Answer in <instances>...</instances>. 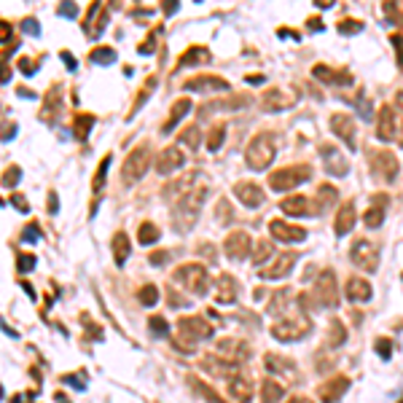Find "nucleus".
<instances>
[{
  "label": "nucleus",
  "instance_id": "obj_22",
  "mask_svg": "<svg viewBox=\"0 0 403 403\" xmlns=\"http://www.w3.org/2000/svg\"><path fill=\"white\" fill-rule=\"evenodd\" d=\"M280 210L288 215H301L306 213V199L304 196H296V199H282L280 202Z\"/></svg>",
  "mask_w": 403,
  "mask_h": 403
},
{
  "label": "nucleus",
  "instance_id": "obj_11",
  "mask_svg": "<svg viewBox=\"0 0 403 403\" xmlns=\"http://www.w3.org/2000/svg\"><path fill=\"white\" fill-rule=\"evenodd\" d=\"M269 229H271V234H274V239H280V242H301L306 236L304 229L290 226V223H285V220H274Z\"/></svg>",
  "mask_w": 403,
  "mask_h": 403
},
{
  "label": "nucleus",
  "instance_id": "obj_4",
  "mask_svg": "<svg viewBox=\"0 0 403 403\" xmlns=\"http://www.w3.org/2000/svg\"><path fill=\"white\" fill-rule=\"evenodd\" d=\"M309 172L312 169L306 167H301V164H296V167H285V169H280V172H274L269 178V183H271V188L274 191H288V188H296L299 183H304V180H309Z\"/></svg>",
  "mask_w": 403,
  "mask_h": 403
},
{
  "label": "nucleus",
  "instance_id": "obj_18",
  "mask_svg": "<svg viewBox=\"0 0 403 403\" xmlns=\"http://www.w3.org/2000/svg\"><path fill=\"white\" fill-rule=\"evenodd\" d=\"M347 296H350V301H366L371 296V285L363 280H350V285H347Z\"/></svg>",
  "mask_w": 403,
  "mask_h": 403
},
{
  "label": "nucleus",
  "instance_id": "obj_21",
  "mask_svg": "<svg viewBox=\"0 0 403 403\" xmlns=\"http://www.w3.org/2000/svg\"><path fill=\"white\" fill-rule=\"evenodd\" d=\"M188 89H196V92H210V89H226V81H220V78H194V81H188L185 84Z\"/></svg>",
  "mask_w": 403,
  "mask_h": 403
},
{
  "label": "nucleus",
  "instance_id": "obj_8",
  "mask_svg": "<svg viewBox=\"0 0 403 403\" xmlns=\"http://www.w3.org/2000/svg\"><path fill=\"white\" fill-rule=\"evenodd\" d=\"M296 258H299L296 253H282L280 258H271L274 264L264 266V269H261V277H264V280H277V277H285L290 269H293Z\"/></svg>",
  "mask_w": 403,
  "mask_h": 403
},
{
  "label": "nucleus",
  "instance_id": "obj_38",
  "mask_svg": "<svg viewBox=\"0 0 403 403\" xmlns=\"http://www.w3.org/2000/svg\"><path fill=\"white\" fill-rule=\"evenodd\" d=\"M293 403H306V401H293Z\"/></svg>",
  "mask_w": 403,
  "mask_h": 403
},
{
  "label": "nucleus",
  "instance_id": "obj_34",
  "mask_svg": "<svg viewBox=\"0 0 403 403\" xmlns=\"http://www.w3.org/2000/svg\"><path fill=\"white\" fill-rule=\"evenodd\" d=\"M108 164H110V156H108V159H102V161H100L97 178H94V188H100V185H102V175H105V169H108Z\"/></svg>",
  "mask_w": 403,
  "mask_h": 403
},
{
  "label": "nucleus",
  "instance_id": "obj_19",
  "mask_svg": "<svg viewBox=\"0 0 403 403\" xmlns=\"http://www.w3.org/2000/svg\"><path fill=\"white\" fill-rule=\"evenodd\" d=\"M352 223H355V207H352V204H344V207L339 210V220H336V234H347V231L352 229Z\"/></svg>",
  "mask_w": 403,
  "mask_h": 403
},
{
  "label": "nucleus",
  "instance_id": "obj_14",
  "mask_svg": "<svg viewBox=\"0 0 403 403\" xmlns=\"http://www.w3.org/2000/svg\"><path fill=\"white\" fill-rule=\"evenodd\" d=\"M331 127H334V132L339 134V137L347 140V145H355V127H352V118L350 116H334V121H331Z\"/></svg>",
  "mask_w": 403,
  "mask_h": 403
},
{
  "label": "nucleus",
  "instance_id": "obj_7",
  "mask_svg": "<svg viewBox=\"0 0 403 403\" xmlns=\"http://www.w3.org/2000/svg\"><path fill=\"white\" fill-rule=\"evenodd\" d=\"M352 261L357 266H369V269H376V261H379V248L369 239H357L352 245Z\"/></svg>",
  "mask_w": 403,
  "mask_h": 403
},
{
  "label": "nucleus",
  "instance_id": "obj_27",
  "mask_svg": "<svg viewBox=\"0 0 403 403\" xmlns=\"http://www.w3.org/2000/svg\"><path fill=\"white\" fill-rule=\"evenodd\" d=\"M261 395H264V403H274V401H280L282 398V387L274 385V382H266Z\"/></svg>",
  "mask_w": 403,
  "mask_h": 403
},
{
  "label": "nucleus",
  "instance_id": "obj_6",
  "mask_svg": "<svg viewBox=\"0 0 403 403\" xmlns=\"http://www.w3.org/2000/svg\"><path fill=\"white\" fill-rule=\"evenodd\" d=\"M371 172L376 175V178L382 180H392L398 172V161L392 153H387V151H371Z\"/></svg>",
  "mask_w": 403,
  "mask_h": 403
},
{
  "label": "nucleus",
  "instance_id": "obj_17",
  "mask_svg": "<svg viewBox=\"0 0 403 403\" xmlns=\"http://www.w3.org/2000/svg\"><path fill=\"white\" fill-rule=\"evenodd\" d=\"M110 248H113V258H116V264H124V261L129 258V239H127V234H116L113 236V242H110Z\"/></svg>",
  "mask_w": 403,
  "mask_h": 403
},
{
  "label": "nucleus",
  "instance_id": "obj_10",
  "mask_svg": "<svg viewBox=\"0 0 403 403\" xmlns=\"http://www.w3.org/2000/svg\"><path fill=\"white\" fill-rule=\"evenodd\" d=\"M250 253V236L248 234H231L229 239H226V255H229L231 261H242L245 255Z\"/></svg>",
  "mask_w": 403,
  "mask_h": 403
},
{
  "label": "nucleus",
  "instance_id": "obj_16",
  "mask_svg": "<svg viewBox=\"0 0 403 403\" xmlns=\"http://www.w3.org/2000/svg\"><path fill=\"white\" fill-rule=\"evenodd\" d=\"M317 293H320V299H322V304H325V306H334L336 304V282H334V274H331V271L320 280Z\"/></svg>",
  "mask_w": 403,
  "mask_h": 403
},
{
  "label": "nucleus",
  "instance_id": "obj_30",
  "mask_svg": "<svg viewBox=\"0 0 403 403\" xmlns=\"http://www.w3.org/2000/svg\"><path fill=\"white\" fill-rule=\"evenodd\" d=\"M180 143H183V145H191V148H196V145H199V132H196L194 127L185 129V132L180 134Z\"/></svg>",
  "mask_w": 403,
  "mask_h": 403
},
{
  "label": "nucleus",
  "instance_id": "obj_9",
  "mask_svg": "<svg viewBox=\"0 0 403 403\" xmlns=\"http://www.w3.org/2000/svg\"><path fill=\"white\" fill-rule=\"evenodd\" d=\"M183 161H185V156L180 153L178 148H167V151H161V153H159V161H156V172H159V175H172L175 169L183 167Z\"/></svg>",
  "mask_w": 403,
  "mask_h": 403
},
{
  "label": "nucleus",
  "instance_id": "obj_32",
  "mask_svg": "<svg viewBox=\"0 0 403 403\" xmlns=\"http://www.w3.org/2000/svg\"><path fill=\"white\" fill-rule=\"evenodd\" d=\"M92 59H94V62H105V65H108V62H113V59H116V54L110 51V49H102V51H94Z\"/></svg>",
  "mask_w": 403,
  "mask_h": 403
},
{
  "label": "nucleus",
  "instance_id": "obj_5",
  "mask_svg": "<svg viewBox=\"0 0 403 403\" xmlns=\"http://www.w3.org/2000/svg\"><path fill=\"white\" fill-rule=\"evenodd\" d=\"M151 167V148L148 145H140L129 153V159L124 161V180L132 183V180H140L145 175V169Z\"/></svg>",
  "mask_w": 403,
  "mask_h": 403
},
{
  "label": "nucleus",
  "instance_id": "obj_13",
  "mask_svg": "<svg viewBox=\"0 0 403 403\" xmlns=\"http://www.w3.org/2000/svg\"><path fill=\"white\" fill-rule=\"evenodd\" d=\"M236 293H239V288H236V282L231 277H220L215 282V301L218 304H231L236 299Z\"/></svg>",
  "mask_w": 403,
  "mask_h": 403
},
{
  "label": "nucleus",
  "instance_id": "obj_33",
  "mask_svg": "<svg viewBox=\"0 0 403 403\" xmlns=\"http://www.w3.org/2000/svg\"><path fill=\"white\" fill-rule=\"evenodd\" d=\"M269 255H271V245H269V242H261L258 250H255V261H258V264H264V258H269Z\"/></svg>",
  "mask_w": 403,
  "mask_h": 403
},
{
  "label": "nucleus",
  "instance_id": "obj_26",
  "mask_svg": "<svg viewBox=\"0 0 403 403\" xmlns=\"http://www.w3.org/2000/svg\"><path fill=\"white\" fill-rule=\"evenodd\" d=\"M137 299H140V304H143V306H153L156 299H159V290H156L153 285H145V288H140Z\"/></svg>",
  "mask_w": 403,
  "mask_h": 403
},
{
  "label": "nucleus",
  "instance_id": "obj_23",
  "mask_svg": "<svg viewBox=\"0 0 403 403\" xmlns=\"http://www.w3.org/2000/svg\"><path fill=\"white\" fill-rule=\"evenodd\" d=\"M188 108H191V102H188V100H180V102H175V108H172L175 113L169 116V121H167V124H164V134H169V129H172L175 124H178V121L183 118L185 113H188Z\"/></svg>",
  "mask_w": 403,
  "mask_h": 403
},
{
  "label": "nucleus",
  "instance_id": "obj_35",
  "mask_svg": "<svg viewBox=\"0 0 403 403\" xmlns=\"http://www.w3.org/2000/svg\"><path fill=\"white\" fill-rule=\"evenodd\" d=\"M65 385H73L75 387V390H86V382H84V379H78V376H65Z\"/></svg>",
  "mask_w": 403,
  "mask_h": 403
},
{
  "label": "nucleus",
  "instance_id": "obj_2",
  "mask_svg": "<svg viewBox=\"0 0 403 403\" xmlns=\"http://www.w3.org/2000/svg\"><path fill=\"white\" fill-rule=\"evenodd\" d=\"M204 199H207V188H199V191L185 194L183 199L178 202V207H175V229H178V231L188 229V226L196 220V215H199Z\"/></svg>",
  "mask_w": 403,
  "mask_h": 403
},
{
  "label": "nucleus",
  "instance_id": "obj_12",
  "mask_svg": "<svg viewBox=\"0 0 403 403\" xmlns=\"http://www.w3.org/2000/svg\"><path fill=\"white\" fill-rule=\"evenodd\" d=\"M234 194L239 196V202L248 204V207H258L261 202H264V194H261V188L255 183H236Z\"/></svg>",
  "mask_w": 403,
  "mask_h": 403
},
{
  "label": "nucleus",
  "instance_id": "obj_28",
  "mask_svg": "<svg viewBox=\"0 0 403 403\" xmlns=\"http://www.w3.org/2000/svg\"><path fill=\"white\" fill-rule=\"evenodd\" d=\"M382 215H385V210H382V204H376V207H371L369 213H366V226H371V229H376V226L382 223Z\"/></svg>",
  "mask_w": 403,
  "mask_h": 403
},
{
  "label": "nucleus",
  "instance_id": "obj_29",
  "mask_svg": "<svg viewBox=\"0 0 403 403\" xmlns=\"http://www.w3.org/2000/svg\"><path fill=\"white\" fill-rule=\"evenodd\" d=\"M148 325H151V331H153L156 336H164V334H167V320H164V317H151Z\"/></svg>",
  "mask_w": 403,
  "mask_h": 403
},
{
  "label": "nucleus",
  "instance_id": "obj_15",
  "mask_svg": "<svg viewBox=\"0 0 403 403\" xmlns=\"http://www.w3.org/2000/svg\"><path fill=\"white\" fill-rule=\"evenodd\" d=\"M304 322H280V325H274V331H271V334L277 336V339L280 341H293V339H299L301 334H304Z\"/></svg>",
  "mask_w": 403,
  "mask_h": 403
},
{
  "label": "nucleus",
  "instance_id": "obj_24",
  "mask_svg": "<svg viewBox=\"0 0 403 403\" xmlns=\"http://www.w3.org/2000/svg\"><path fill=\"white\" fill-rule=\"evenodd\" d=\"M325 167H328V172H334V175L347 172V164H339V153H336L334 148H325Z\"/></svg>",
  "mask_w": 403,
  "mask_h": 403
},
{
  "label": "nucleus",
  "instance_id": "obj_1",
  "mask_svg": "<svg viewBox=\"0 0 403 403\" xmlns=\"http://www.w3.org/2000/svg\"><path fill=\"white\" fill-rule=\"evenodd\" d=\"M274 153H277V134L271 132H264L258 137H253L248 148V164L253 169H266L274 161Z\"/></svg>",
  "mask_w": 403,
  "mask_h": 403
},
{
  "label": "nucleus",
  "instance_id": "obj_36",
  "mask_svg": "<svg viewBox=\"0 0 403 403\" xmlns=\"http://www.w3.org/2000/svg\"><path fill=\"white\" fill-rule=\"evenodd\" d=\"M19 269H33V258H30V255H24V258H19Z\"/></svg>",
  "mask_w": 403,
  "mask_h": 403
},
{
  "label": "nucleus",
  "instance_id": "obj_37",
  "mask_svg": "<svg viewBox=\"0 0 403 403\" xmlns=\"http://www.w3.org/2000/svg\"><path fill=\"white\" fill-rule=\"evenodd\" d=\"M8 33H11V30L6 27V22H3V27H0V40H6L8 38Z\"/></svg>",
  "mask_w": 403,
  "mask_h": 403
},
{
  "label": "nucleus",
  "instance_id": "obj_20",
  "mask_svg": "<svg viewBox=\"0 0 403 403\" xmlns=\"http://www.w3.org/2000/svg\"><path fill=\"white\" fill-rule=\"evenodd\" d=\"M229 392L236 398V401L245 403V401H250V395H253V387H250L248 379H242V376H239V379H234V382L229 385Z\"/></svg>",
  "mask_w": 403,
  "mask_h": 403
},
{
  "label": "nucleus",
  "instance_id": "obj_3",
  "mask_svg": "<svg viewBox=\"0 0 403 403\" xmlns=\"http://www.w3.org/2000/svg\"><path fill=\"white\" fill-rule=\"evenodd\" d=\"M175 282H178L180 288H185V290H191V293H196V296H202V293H207V271H204V266H199V264H185V266H180L178 271H175Z\"/></svg>",
  "mask_w": 403,
  "mask_h": 403
},
{
  "label": "nucleus",
  "instance_id": "obj_25",
  "mask_svg": "<svg viewBox=\"0 0 403 403\" xmlns=\"http://www.w3.org/2000/svg\"><path fill=\"white\" fill-rule=\"evenodd\" d=\"M156 239H159V229H156L153 223H143L140 226V242H143V245H153Z\"/></svg>",
  "mask_w": 403,
  "mask_h": 403
},
{
  "label": "nucleus",
  "instance_id": "obj_31",
  "mask_svg": "<svg viewBox=\"0 0 403 403\" xmlns=\"http://www.w3.org/2000/svg\"><path fill=\"white\" fill-rule=\"evenodd\" d=\"M220 143H223V127H218V129H213V134H210V151H218L220 148Z\"/></svg>",
  "mask_w": 403,
  "mask_h": 403
}]
</instances>
